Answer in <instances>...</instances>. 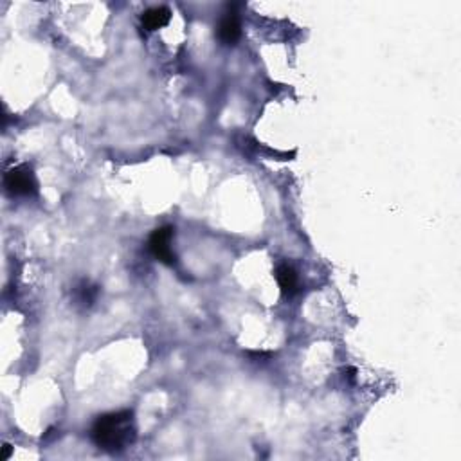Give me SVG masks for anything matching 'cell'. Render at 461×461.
I'll return each mask as SVG.
<instances>
[{"mask_svg":"<svg viewBox=\"0 0 461 461\" xmlns=\"http://www.w3.org/2000/svg\"><path fill=\"white\" fill-rule=\"evenodd\" d=\"M135 436L137 427L132 411H114L97 416L90 430L92 442L105 452H121L128 449L135 442Z\"/></svg>","mask_w":461,"mask_h":461,"instance_id":"cell-1","label":"cell"},{"mask_svg":"<svg viewBox=\"0 0 461 461\" xmlns=\"http://www.w3.org/2000/svg\"><path fill=\"white\" fill-rule=\"evenodd\" d=\"M4 188L11 196H33L38 191V181L29 166L18 164L6 171Z\"/></svg>","mask_w":461,"mask_h":461,"instance_id":"cell-2","label":"cell"},{"mask_svg":"<svg viewBox=\"0 0 461 461\" xmlns=\"http://www.w3.org/2000/svg\"><path fill=\"white\" fill-rule=\"evenodd\" d=\"M173 235H175V229L171 226H164L155 229L148 240V249H150L152 256L164 265H175V262H177V256L169 245Z\"/></svg>","mask_w":461,"mask_h":461,"instance_id":"cell-3","label":"cell"},{"mask_svg":"<svg viewBox=\"0 0 461 461\" xmlns=\"http://www.w3.org/2000/svg\"><path fill=\"white\" fill-rule=\"evenodd\" d=\"M218 40L223 46H235L240 38H242V22L236 11H227L226 16H222L218 27Z\"/></svg>","mask_w":461,"mask_h":461,"instance_id":"cell-4","label":"cell"},{"mask_svg":"<svg viewBox=\"0 0 461 461\" xmlns=\"http://www.w3.org/2000/svg\"><path fill=\"white\" fill-rule=\"evenodd\" d=\"M97 297H100V287L89 280H81L73 290L74 304L80 308L94 307V303L97 301Z\"/></svg>","mask_w":461,"mask_h":461,"instance_id":"cell-5","label":"cell"},{"mask_svg":"<svg viewBox=\"0 0 461 461\" xmlns=\"http://www.w3.org/2000/svg\"><path fill=\"white\" fill-rule=\"evenodd\" d=\"M276 280L285 296L292 297L300 292V277H297L294 267H290L288 263H281L276 267Z\"/></svg>","mask_w":461,"mask_h":461,"instance_id":"cell-6","label":"cell"},{"mask_svg":"<svg viewBox=\"0 0 461 461\" xmlns=\"http://www.w3.org/2000/svg\"><path fill=\"white\" fill-rule=\"evenodd\" d=\"M171 20V11L164 6H157V8H150L141 15V23L142 29L147 31H157V29H162L166 27Z\"/></svg>","mask_w":461,"mask_h":461,"instance_id":"cell-7","label":"cell"},{"mask_svg":"<svg viewBox=\"0 0 461 461\" xmlns=\"http://www.w3.org/2000/svg\"><path fill=\"white\" fill-rule=\"evenodd\" d=\"M11 452H13V447L9 445V443H4V447H2V456H0V460H2V461L9 460Z\"/></svg>","mask_w":461,"mask_h":461,"instance_id":"cell-8","label":"cell"}]
</instances>
